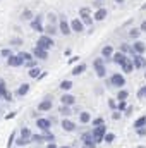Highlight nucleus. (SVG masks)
I'll list each match as a JSON object with an SVG mask.
<instances>
[{
	"instance_id": "1",
	"label": "nucleus",
	"mask_w": 146,
	"mask_h": 148,
	"mask_svg": "<svg viewBox=\"0 0 146 148\" xmlns=\"http://www.w3.org/2000/svg\"><path fill=\"white\" fill-rule=\"evenodd\" d=\"M81 141H83V148H96V141H95V136H93V131H88L81 136Z\"/></svg>"
},
{
	"instance_id": "2",
	"label": "nucleus",
	"mask_w": 146,
	"mask_h": 148,
	"mask_svg": "<svg viewBox=\"0 0 146 148\" xmlns=\"http://www.w3.org/2000/svg\"><path fill=\"white\" fill-rule=\"evenodd\" d=\"M105 134H107V126L105 124H100V126L93 127V136H95V141L96 143H102L103 138H105Z\"/></svg>"
},
{
	"instance_id": "3",
	"label": "nucleus",
	"mask_w": 146,
	"mask_h": 148,
	"mask_svg": "<svg viewBox=\"0 0 146 148\" xmlns=\"http://www.w3.org/2000/svg\"><path fill=\"white\" fill-rule=\"evenodd\" d=\"M110 86H115V88H124V84H126V77L122 76V74H119V73H115V74H112L110 76Z\"/></svg>"
},
{
	"instance_id": "4",
	"label": "nucleus",
	"mask_w": 146,
	"mask_h": 148,
	"mask_svg": "<svg viewBox=\"0 0 146 148\" xmlns=\"http://www.w3.org/2000/svg\"><path fill=\"white\" fill-rule=\"evenodd\" d=\"M36 45L38 47H41V48H45V50H50V48L53 47V36H50V35H43V36L38 38Z\"/></svg>"
},
{
	"instance_id": "5",
	"label": "nucleus",
	"mask_w": 146,
	"mask_h": 148,
	"mask_svg": "<svg viewBox=\"0 0 146 148\" xmlns=\"http://www.w3.org/2000/svg\"><path fill=\"white\" fill-rule=\"evenodd\" d=\"M79 17L83 19V23H84L86 26H91V24H93V19H95V17H91V10H89L88 7L79 9Z\"/></svg>"
},
{
	"instance_id": "6",
	"label": "nucleus",
	"mask_w": 146,
	"mask_h": 148,
	"mask_svg": "<svg viewBox=\"0 0 146 148\" xmlns=\"http://www.w3.org/2000/svg\"><path fill=\"white\" fill-rule=\"evenodd\" d=\"M59 31L64 35V36H69L72 33V28H71V23H67L65 17H60L59 19Z\"/></svg>"
},
{
	"instance_id": "7",
	"label": "nucleus",
	"mask_w": 146,
	"mask_h": 148,
	"mask_svg": "<svg viewBox=\"0 0 146 148\" xmlns=\"http://www.w3.org/2000/svg\"><path fill=\"white\" fill-rule=\"evenodd\" d=\"M29 24H31V29H35V31H45V26H43V16L41 14H38L35 16L31 21H29Z\"/></svg>"
},
{
	"instance_id": "8",
	"label": "nucleus",
	"mask_w": 146,
	"mask_h": 148,
	"mask_svg": "<svg viewBox=\"0 0 146 148\" xmlns=\"http://www.w3.org/2000/svg\"><path fill=\"white\" fill-rule=\"evenodd\" d=\"M52 107H53V100H52V97H45L43 102L38 105V112H48V110H52Z\"/></svg>"
},
{
	"instance_id": "9",
	"label": "nucleus",
	"mask_w": 146,
	"mask_h": 148,
	"mask_svg": "<svg viewBox=\"0 0 146 148\" xmlns=\"http://www.w3.org/2000/svg\"><path fill=\"white\" fill-rule=\"evenodd\" d=\"M132 64H134L136 69H145L146 67V57H143V53H134Z\"/></svg>"
},
{
	"instance_id": "10",
	"label": "nucleus",
	"mask_w": 146,
	"mask_h": 148,
	"mask_svg": "<svg viewBox=\"0 0 146 148\" xmlns=\"http://www.w3.org/2000/svg\"><path fill=\"white\" fill-rule=\"evenodd\" d=\"M112 60H113V62H115L117 66H120V67H122V66H124V64H126V62L129 60V57H126V53L119 50L117 53H113V57H112Z\"/></svg>"
},
{
	"instance_id": "11",
	"label": "nucleus",
	"mask_w": 146,
	"mask_h": 148,
	"mask_svg": "<svg viewBox=\"0 0 146 148\" xmlns=\"http://www.w3.org/2000/svg\"><path fill=\"white\" fill-rule=\"evenodd\" d=\"M7 64H9L10 67H19V66L24 64V60H23L21 53H17V55H10V57L7 59Z\"/></svg>"
},
{
	"instance_id": "12",
	"label": "nucleus",
	"mask_w": 146,
	"mask_h": 148,
	"mask_svg": "<svg viewBox=\"0 0 146 148\" xmlns=\"http://www.w3.org/2000/svg\"><path fill=\"white\" fill-rule=\"evenodd\" d=\"M33 55H35V59H40V60H46L48 59V50H45V48H41V47H35L33 48Z\"/></svg>"
},
{
	"instance_id": "13",
	"label": "nucleus",
	"mask_w": 146,
	"mask_h": 148,
	"mask_svg": "<svg viewBox=\"0 0 146 148\" xmlns=\"http://www.w3.org/2000/svg\"><path fill=\"white\" fill-rule=\"evenodd\" d=\"M84 23H83V19H72L71 21V28H72L74 33H83L84 31Z\"/></svg>"
},
{
	"instance_id": "14",
	"label": "nucleus",
	"mask_w": 146,
	"mask_h": 148,
	"mask_svg": "<svg viewBox=\"0 0 146 148\" xmlns=\"http://www.w3.org/2000/svg\"><path fill=\"white\" fill-rule=\"evenodd\" d=\"M36 126L45 133V131H50V127H52V121L50 119H43V117H40L36 121Z\"/></svg>"
},
{
	"instance_id": "15",
	"label": "nucleus",
	"mask_w": 146,
	"mask_h": 148,
	"mask_svg": "<svg viewBox=\"0 0 146 148\" xmlns=\"http://www.w3.org/2000/svg\"><path fill=\"white\" fill-rule=\"evenodd\" d=\"M145 50H146V43L145 41L136 40V41L132 43V55H134V53H145Z\"/></svg>"
},
{
	"instance_id": "16",
	"label": "nucleus",
	"mask_w": 146,
	"mask_h": 148,
	"mask_svg": "<svg viewBox=\"0 0 146 148\" xmlns=\"http://www.w3.org/2000/svg\"><path fill=\"white\" fill-rule=\"evenodd\" d=\"M60 126H62V129H64V131H67V133H72V131H76V122L69 121L67 117H64V119H62Z\"/></svg>"
},
{
	"instance_id": "17",
	"label": "nucleus",
	"mask_w": 146,
	"mask_h": 148,
	"mask_svg": "<svg viewBox=\"0 0 146 148\" xmlns=\"http://www.w3.org/2000/svg\"><path fill=\"white\" fill-rule=\"evenodd\" d=\"M0 97H3V98H5V100H9V102L12 100V95L7 91V84H5V81H3V79H0Z\"/></svg>"
},
{
	"instance_id": "18",
	"label": "nucleus",
	"mask_w": 146,
	"mask_h": 148,
	"mask_svg": "<svg viewBox=\"0 0 146 148\" xmlns=\"http://www.w3.org/2000/svg\"><path fill=\"white\" fill-rule=\"evenodd\" d=\"M60 102H62L64 105H71V107H72L74 103H76V97L71 95V93H64L62 98H60Z\"/></svg>"
},
{
	"instance_id": "19",
	"label": "nucleus",
	"mask_w": 146,
	"mask_h": 148,
	"mask_svg": "<svg viewBox=\"0 0 146 148\" xmlns=\"http://www.w3.org/2000/svg\"><path fill=\"white\" fill-rule=\"evenodd\" d=\"M107 14H108V12H107V9H105V7H100V9L95 12V16H93V17H95V21H103V19L107 17Z\"/></svg>"
},
{
	"instance_id": "20",
	"label": "nucleus",
	"mask_w": 146,
	"mask_h": 148,
	"mask_svg": "<svg viewBox=\"0 0 146 148\" xmlns=\"http://www.w3.org/2000/svg\"><path fill=\"white\" fill-rule=\"evenodd\" d=\"M102 57H103V59H112V57H113V48H112L110 45H105V47L102 48Z\"/></svg>"
},
{
	"instance_id": "21",
	"label": "nucleus",
	"mask_w": 146,
	"mask_h": 148,
	"mask_svg": "<svg viewBox=\"0 0 146 148\" xmlns=\"http://www.w3.org/2000/svg\"><path fill=\"white\" fill-rule=\"evenodd\" d=\"M45 31H46V35H50V36H55L57 33H60V31H59V26L50 24V23H48V26H45Z\"/></svg>"
},
{
	"instance_id": "22",
	"label": "nucleus",
	"mask_w": 146,
	"mask_h": 148,
	"mask_svg": "<svg viewBox=\"0 0 146 148\" xmlns=\"http://www.w3.org/2000/svg\"><path fill=\"white\" fill-rule=\"evenodd\" d=\"M31 136H33V134H31L29 127H21V138H23V140H26L28 143H31V141H33Z\"/></svg>"
},
{
	"instance_id": "23",
	"label": "nucleus",
	"mask_w": 146,
	"mask_h": 148,
	"mask_svg": "<svg viewBox=\"0 0 146 148\" xmlns=\"http://www.w3.org/2000/svg\"><path fill=\"white\" fill-rule=\"evenodd\" d=\"M89 121H91V114L89 112H79V122L88 124Z\"/></svg>"
},
{
	"instance_id": "24",
	"label": "nucleus",
	"mask_w": 146,
	"mask_h": 148,
	"mask_svg": "<svg viewBox=\"0 0 146 148\" xmlns=\"http://www.w3.org/2000/svg\"><path fill=\"white\" fill-rule=\"evenodd\" d=\"M95 69H96V76H98V77H105V76H107V67H105V64L95 66Z\"/></svg>"
},
{
	"instance_id": "25",
	"label": "nucleus",
	"mask_w": 146,
	"mask_h": 148,
	"mask_svg": "<svg viewBox=\"0 0 146 148\" xmlns=\"http://www.w3.org/2000/svg\"><path fill=\"white\" fill-rule=\"evenodd\" d=\"M146 126V115H141L134 121V129H139V127H145Z\"/></svg>"
},
{
	"instance_id": "26",
	"label": "nucleus",
	"mask_w": 146,
	"mask_h": 148,
	"mask_svg": "<svg viewBox=\"0 0 146 148\" xmlns=\"http://www.w3.org/2000/svg\"><path fill=\"white\" fill-rule=\"evenodd\" d=\"M134 69H136V67H134V64H132V60H131V59H129V60H127V62H126V64L122 66V71H124V73H126V74L132 73Z\"/></svg>"
},
{
	"instance_id": "27",
	"label": "nucleus",
	"mask_w": 146,
	"mask_h": 148,
	"mask_svg": "<svg viewBox=\"0 0 146 148\" xmlns=\"http://www.w3.org/2000/svg\"><path fill=\"white\" fill-rule=\"evenodd\" d=\"M33 17H35V14H33L29 9H24L23 14H21V19H23V21H31Z\"/></svg>"
},
{
	"instance_id": "28",
	"label": "nucleus",
	"mask_w": 146,
	"mask_h": 148,
	"mask_svg": "<svg viewBox=\"0 0 146 148\" xmlns=\"http://www.w3.org/2000/svg\"><path fill=\"white\" fill-rule=\"evenodd\" d=\"M28 91H29V84H28V83H24V84H21V86L17 88V97H24Z\"/></svg>"
},
{
	"instance_id": "29",
	"label": "nucleus",
	"mask_w": 146,
	"mask_h": 148,
	"mask_svg": "<svg viewBox=\"0 0 146 148\" xmlns=\"http://www.w3.org/2000/svg\"><path fill=\"white\" fill-rule=\"evenodd\" d=\"M59 112H60L64 117H69V115L72 114V110H71V105H64V103H62V107L59 109Z\"/></svg>"
},
{
	"instance_id": "30",
	"label": "nucleus",
	"mask_w": 146,
	"mask_h": 148,
	"mask_svg": "<svg viewBox=\"0 0 146 148\" xmlns=\"http://www.w3.org/2000/svg\"><path fill=\"white\" fill-rule=\"evenodd\" d=\"M86 71V64H79V66H76L72 69V76H79V74H83Z\"/></svg>"
},
{
	"instance_id": "31",
	"label": "nucleus",
	"mask_w": 146,
	"mask_h": 148,
	"mask_svg": "<svg viewBox=\"0 0 146 148\" xmlns=\"http://www.w3.org/2000/svg\"><path fill=\"white\" fill-rule=\"evenodd\" d=\"M28 74H29V77H40V76H41V69L35 66V67H31V69L28 71Z\"/></svg>"
},
{
	"instance_id": "32",
	"label": "nucleus",
	"mask_w": 146,
	"mask_h": 148,
	"mask_svg": "<svg viewBox=\"0 0 146 148\" xmlns=\"http://www.w3.org/2000/svg\"><path fill=\"white\" fill-rule=\"evenodd\" d=\"M139 35H141V29H139V28H131V29H129V36H131V38L138 40Z\"/></svg>"
},
{
	"instance_id": "33",
	"label": "nucleus",
	"mask_w": 146,
	"mask_h": 148,
	"mask_svg": "<svg viewBox=\"0 0 146 148\" xmlns=\"http://www.w3.org/2000/svg\"><path fill=\"white\" fill-rule=\"evenodd\" d=\"M129 97V91L127 90H124V88H120L119 90V93H117V100H126Z\"/></svg>"
},
{
	"instance_id": "34",
	"label": "nucleus",
	"mask_w": 146,
	"mask_h": 148,
	"mask_svg": "<svg viewBox=\"0 0 146 148\" xmlns=\"http://www.w3.org/2000/svg\"><path fill=\"white\" fill-rule=\"evenodd\" d=\"M120 52L124 53H132V47L129 43H120Z\"/></svg>"
},
{
	"instance_id": "35",
	"label": "nucleus",
	"mask_w": 146,
	"mask_h": 148,
	"mask_svg": "<svg viewBox=\"0 0 146 148\" xmlns=\"http://www.w3.org/2000/svg\"><path fill=\"white\" fill-rule=\"evenodd\" d=\"M21 57H23V60H24V62H28V60H33V59H35L33 52H31V53H29V52H21Z\"/></svg>"
},
{
	"instance_id": "36",
	"label": "nucleus",
	"mask_w": 146,
	"mask_h": 148,
	"mask_svg": "<svg viewBox=\"0 0 146 148\" xmlns=\"http://www.w3.org/2000/svg\"><path fill=\"white\" fill-rule=\"evenodd\" d=\"M71 88H72V83H71V81H67V79H65V81H62V83H60V90L67 91V90H71Z\"/></svg>"
},
{
	"instance_id": "37",
	"label": "nucleus",
	"mask_w": 146,
	"mask_h": 148,
	"mask_svg": "<svg viewBox=\"0 0 146 148\" xmlns=\"http://www.w3.org/2000/svg\"><path fill=\"white\" fill-rule=\"evenodd\" d=\"M43 138H45V141H55V134L53 133H50V131H45V134H43Z\"/></svg>"
},
{
	"instance_id": "38",
	"label": "nucleus",
	"mask_w": 146,
	"mask_h": 148,
	"mask_svg": "<svg viewBox=\"0 0 146 148\" xmlns=\"http://www.w3.org/2000/svg\"><path fill=\"white\" fill-rule=\"evenodd\" d=\"M113 140H115V134H113V133H107V134H105V138H103V141H105L107 145L113 143Z\"/></svg>"
},
{
	"instance_id": "39",
	"label": "nucleus",
	"mask_w": 146,
	"mask_h": 148,
	"mask_svg": "<svg viewBox=\"0 0 146 148\" xmlns=\"http://www.w3.org/2000/svg\"><path fill=\"white\" fill-rule=\"evenodd\" d=\"M31 140H33L35 143H43V141H45L43 134H33V136H31Z\"/></svg>"
},
{
	"instance_id": "40",
	"label": "nucleus",
	"mask_w": 146,
	"mask_h": 148,
	"mask_svg": "<svg viewBox=\"0 0 146 148\" xmlns=\"http://www.w3.org/2000/svg\"><path fill=\"white\" fill-rule=\"evenodd\" d=\"M126 109H127V105H126V100H119V103H117V110L124 112Z\"/></svg>"
},
{
	"instance_id": "41",
	"label": "nucleus",
	"mask_w": 146,
	"mask_h": 148,
	"mask_svg": "<svg viewBox=\"0 0 146 148\" xmlns=\"http://www.w3.org/2000/svg\"><path fill=\"white\" fill-rule=\"evenodd\" d=\"M138 98H146V84L138 90Z\"/></svg>"
},
{
	"instance_id": "42",
	"label": "nucleus",
	"mask_w": 146,
	"mask_h": 148,
	"mask_svg": "<svg viewBox=\"0 0 146 148\" xmlns=\"http://www.w3.org/2000/svg\"><path fill=\"white\" fill-rule=\"evenodd\" d=\"M91 124H93V127H96V126L103 124V117H96V119H93V121H91Z\"/></svg>"
},
{
	"instance_id": "43",
	"label": "nucleus",
	"mask_w": 146,
	"mask_h": 148,
	"mask_svg": "<svg viewBox=\"0 0 146 148\" xmlns=\"http://www.w3.org/2000/svg\"><path fill=\"white\" fill-rule=\"evenodd\" d=\"M46 17H48V23L50 24H57V16L55 14H48Z\"/></svg>"
},
{
	"instance_id": "44",
	"label": "nucleus",
	"mask_w": 146,
	"mask_h": 148,
	"mask_svg": "<svg viewBox=\"0 0 146 148\" xmlns=\"http://www.w3.org/2000/svg\"><path fill=\"white\" fill-rule=\"evenodd\" d=\"M0 53H2V57H7V59L12 55V52H10L9 48H3V50H0Z\"/></svg>"
},
{
	"instance_id": "45",
	"label": "nucleus",
	"mask_w": 146,
	"mask_h": 148,
	"mask_svg": "<svg viewBox=\"0 0 146 148\" xmlns=\"http://www.w3.org/2000/svg\"><path fill=\"white\" fill-rule=\"evenodd\" d=\"M10 43H12L14 47H19V45L23 43V40H21V38H12V40H10Z\"/></svg>"
},
{
	"instance_id": "46",
	"label": "nucleus",
	"mask_w": 146,
	"mask_h": 148,
	"mask_svg": "<svg viewBox=\"0 0 146 148\" xmlns=\"http://www.w3.org/2000/svg\"><path fill=\"white\" fill-rule=\"evenodd\" d=\"M24 66L31 69V67H35V66H36V60H35V59H33V60H28V62H24Z\"/></svg>"
},
{
	"instance_id": "47",
	"label": "nucleus",
	"mask_w": 146,
	"mask_h": 148,
	"mask_svg": "<svg viewBox=\"0 0 146 148\" xmlns=\"http://www.w3.org/2000/svg\"><path fill=\"white\" fill-rule=\"evenodd\" d=\"M136 133H138V136H146V126H145V127L136 129Z\"/></svg>"
},
{
	"instance_id": "48",
	"label": "nucleus",
	"mask_w": 146,
	"mask_h": 148,
	"mask_svg": "<svg viewBox=\"0 0 146 148\" xmlns=\"http://www.w3.org/2000/svg\"><path fill=\"white\" fill-rule=\"evenodd\" d=\"M112 119H113V121H119V119H120V110H113V114H112Z\"/></svg>"
},
{
	"instance_id": "49",
	"label": "nucleus",
	"mask_w": 146,
	"mask_h": 148,
	"mask_svg": "<svg viewBox=\"0 0 146 148\" xmlns=\"http://www.w3.org/2000/svg\"><path fill=\"white\" fill-rule=\"evenodd\" d=\"M16 145H19V147H24V145H29V143H28L26 140H23V138H19V140L16 141Z\"/></svg>"
},
{
	"instance_id": "50",
	"label": "nucleus",
	"mask_w": 146,
	"mask_h": 148,
	"mask_svg": "<svg viewBox=\"0 0 146 148\" xmlns=\"http://www.w3.org/2000/svg\"><path fill=\"white\" fill-rule=\"evenodd\" d=\"M108 105L112 110H117V103H115V100H108Z\"/></svg>"
},
{
	"instance_id": "51",
	"label": "nucleus",
	"mask_w": 146,
	"mask_h": 148,
	"mask_svg": "<svg viewBox=\"0 0 146 148\" xmlns=\"http://www.w3.org/2000/svg\"><path fill=\"white\" fill-rule=\"evenodd\" d=\"M12 143H14V134H10V138H9V141H7V147L10 148L12 147Z\"/></svg>"
},
{
	"instance_id": "52",
	"label": "nucleus",
	"mask_w": 146,
	"mask_h": 148,
	"mask_svg": "<svg viewBox=\"0 0 146 148\" xmlns=\"http://www.w3.org/2000/svg\"><path fill=\"white\" fill-rule=\"evenodd\" d=\"M139 29H141L143 33H146V21H143V23H141V26H139Z\"/></svg>"
},
{
	"instance_id": "53",
	"label": "nucleus",
	"mask_w": 146,
	"mask_h": 148,
	"mask_svg": "<svg viewBox=\"0 0 146 148\" xmlns=\"http://www.w3.org/2000/svg\"><path fill=\"white\" fill-rule=\"evenodd\" d=\"M46 148H59L57 145H55V141H50L48 145H46Z\"/></svg>"
},
{
	"instance_id": "54",
	"label": "nucleus",
	"mask_w": 146,
	"mask_h": 148,
	"mask_svg": "<svg viewBox=\"0 0 146 148\" xmlns=\"http://www.w3.org/2000/svg\"><path fill=\"white\" fill-rule=\"evenodd\" d=\"M14 115H16V114H14V112H10V114H7V115H5V119H12Z\"/></svg>"
},
{
	"instance_id": "55",
	"label": "nucleus",
	"mask_w": 146,
	"mask_h": 148,
	"mask_svg": "<svg viewBox=\"0 0 146 148\" xmlns=\"http://www.w3.org/2000/svg\"><path fill=\"white\" fill-rule=\"evenodd\" d=\"M131 112H132V107H127V109H126V115H129Z\"/></svg>"
},
{
	"instance_id": "56",
	"label": "nucleus",
	"mask_w": 146,
	"mask_h": 148,
	"mask_svg": "<svg viewBox=\"0 0 146 148\" xmlns=\"http://www.w3.org/2000/svg\"><path fill=\"white\" fill-rule=\"evenodd\" d=\"M115 2H117V3H122V2H124V0H115Z\"/></svg>"
},
{
	"instance_id": "57",
	"label": "nucleus",
	"mask_w": 146,
	"mask_h": 148,
	"mask_svg": "<svg viewBox=\"0 0 146 148\" xmlns=\"http://www.w3.org/2000/svg\"><path fill=\"white\" fill-rule=\"evenodd\" d=\"M60 148H72V147H69V145H67V147H60Z\"/></svg>"
},
{
	"instance_id": "58",
	"label": "nucleus",
	"mask_w": 146,
	"mask_h": 148,
	"mask_svg": "<svg viewBox=\"0 0 146 148\" xmlns=\"http://www.w3.org/2000/svg\"><path fill=\"white\" fill-rule=\"evenodd\" d=\"M136 148H146V147H143V145H141V147H136Z\"/></svg>"
},
{
	"instance_id": "59",
	"label": "nucleus",
	"mask_w": 146,
	"mask_h": 148,
	"mask_svg": "<svg viewBox=\"0 0 146 148\" xmlns=\"http://www.w3.org/2000/svg\"><path fill=\"white\" fill-rule=\"evenodd\" d=\"M145 77H146V71H145Z\"/></svg>"
},
{
	"instance_id": "60",
	"label": "nucleus",
	"mask_w": 146,
	"mask_h": 148,
	"mask_svg": "<svg viewBox=\"0 0 146 148\" xmlns=\"http://www.w3.org/2000/svg\"><path fill=\"white\" fill-rule=\"evenodd\" d=\"M100 2H103V0H100Z\"/></svg>"
},
{
	"instance_id": "61",
	"label": "nucleus",
	"mask_w": 146,
	"mask_h": 148,
	"mask_svg": "<svg viewBox=\"0 0 146 148\" xmlns=\"http://www.w3.org/2000/svg\"><path fill=\"white\" fill-rule=\"evenodd\" d=\"M0 57H2V53H0Z\"/></svg>"
}]
</instances>
